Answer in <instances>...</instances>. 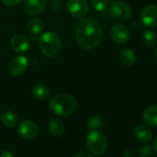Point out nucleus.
I'll return each instance as SVG.
<instances>
[{"label":"nucleus","mask_w":157,"mask_h":157,"mask_svg":"<svg viewBox=\"0 0 157 157\" xmlns=\"http://www.w3.org/2000/svg\"><path fill=\"white\" fill-rule=\"evenodd\" d=\"M33 95L38 100H46L50 97V91L47 86L44 84H36L32 90Z\"/></svg>","instance_id":"obj_17"},{"label":"nucleus","mask_w":157,"mask_h":157,"mask_svg":"<svg viewBox=\"0 0 157 157\" xmlns=\"http://www.w3.org/2000/svg\"><path fill=\"white\" fill-rule=\"evenodd\" d=\"M154 57H155V60L157 62V47L155 48V51H154Z\"/></svg>","instance_id":"obj_29"},{"label":"nucleus","mask_w":157,"mask_h":157,"mask_svg":"<svg viewBox=\"0 0 157 157\" xmlns=\"http://www.w3.org/2000/svg\"><path fill=\"white\" fill-rule=\"evenodd\" d=\"M109 12L114 20L124 22L131 17L132 10L128 4L119 0V1H116L112 4L109 9Z\"/></svg>","instance_id":"obj_5"},{"label":"nucleus","mask_w":157,"mask_h":157,"mask_svg":"<svg viewBox=\"0 0 157 157\" xmlns=\"http://www.w3.org/2000/svg\"><path fill=\"white\" fill-rule=\"evenodd\" d=\"M75 157H95V156L87 152H81V153H78Z\"/></svg>","instance_id":"obj_27"},{"label":"nucleus","mask_w":157,"mask_h":157,"mask_svg":"<svg viewBox=\"0 0 157 157\" xmlns=\"http://www.w3.org/2000/svg\"><path fill=\"white\" fill-rule=\"evenodd\" d=\"M0 120H1L2 124L5 125L6 127H15L18 123V117L16 114L10 111H6L4 112L1 116H0Z\"/></svg>","instance_id":"obj_19"},{"label":"nucleus","mask_w":157,"mask_h":157,"mask_svg":"<svg viewBox=\"0 0 157 157\" xmlns=\"http://www.w3.org/2000/svg\"><path fill=\"white\" fill-rule=\"evenodd\" d=\"M86 144L88 149L96 155H103L106 151L108 146L106 136L97 129H92L88 133Z\"/></svg>","instance_id":"obj_4"},{"label":"nucleus","mask_w":157,"mask_h":157,"mask_svg":"<svg viewBox=\"0 0 157 157\" xmlns=\"http://www.w3.org/2000/svg\"><path fill=\"white\" fill-rule=\"evenodd\" d=\"M10 45L11 48L17 53H25L30 48V42L24 35L17 34L11 38Z\"/></svg>","instance_id":"obj_12"},{"label":"nucleus","mask_w":157,"mask_h":157,"mask_svg":"<svg viewBox=\"0 0 157 157\" xmlns=\"http://www.w3.org/2000/svg\"><path fill=\"white\" fill-rule=\"evenodd\" d=\"M124 157H136V151L133 148H127L123 152Z\"/></svg>","instance_id":"obj_25"},{"label":"nucleus","mask_w":157,"mask_h":157,"mask_svg":"<svg viewBox=\"0 0 157 157\" xmlns=\"http://www.w3.org/2000/svg\"><path fill=\"white\" fill-rule=\"evenodd\" d=\"M140 157H150L152 153V147L149 144H142L138 149Z\"/></svg>","instance_id":"obj_23"},{"label":"nucleus","mask_w":157,"mask_h":157,"mask_svg":"<svg viewBox=\"0 0 157 157\" xmlns=\"http://www.w3.org/2000/svg\"><path fill=\"white\" fill-rule=\"evenodd\" d=\"M77 107L76 99L70 95L66 94H61L55 95L50 101V108L51 110L57 116L67 117L71 115Z\"/></svg>","instance_id":"obj_2"},{"label":"nucleus","mask_w":157,"mask_h":157,"mask_svg":"<svg viewBox=\"0 0 157 157\" xmlns=\"http://www.w3.org/2000/svg\"><path fill=\"white\" fill-rule=\"evenodd\" d=\"M27 28H28V30L32 33L38 34V33H41L44 31V22H43V21L41 19H39V18H33V19H31L28 21Z\"/></svg>","instance_id":"obj_20"},{"label":"nucleus","mask_w":157,"mask_h":157,"mask_svg":"<svg viewBox=\"0 0 157 157\" xmlns=\"http://www.w3.org/2000/svg\"><path fill=\"white\" fill-rule=\"evenodd\" d=\"M104 124V119L102 117L100 116H94L88 118L86 125L89 128L92 129H97L99 128H101Z\"/></svg>","instance_id":"obj_21"},{"label":"nucleus","mask_w":157,"mask_h":157,"mask_svg":"<svg viewBox=\"0 0 157 157\" xmlns=\"http://www.w3.org/2000/svg\"><path fill=\"white\" fill-rule=\"evenodd\" d=\"M110 36H111V39L117 44H124L128 41L129 30L126 25L122 23H117V24H115L111 28Z\"/></svg>","instance_id":"obj_8"},{"label":"nucleus","mask_w":157,"mask_h":157,"mask_svg":"<svg viewBox=\"0 0 157 157\" xmlns=\"http://www.w3.org/2000/svg\"><path fill=\"white\" fill-rule=\"evenodd\" d=\"M29 66V61L24 56H18L14 57L8 65V72L12 77H19L22 75Z\"/></svg>","instance_id":"obj_7"},{"label":"nucleus","mask_w":157,"mask_h":157,"mask_svg":"<svg viewBox=\"0 0 157 157\" xmlns=\"http://www.w3.org/2000/svg\"><path fill=\"white\" fill-rule=\"evenodd\" d=\"M141 41L144 45L148 47H152L157 43V34L155 32L150 29L145 30L141 33Z\"/></svg>","instance_id":"obj_18"},{"label":"nucleus","mask_w":157,"mask_h":157,"mask_svg":"<svg viewBox=\"0 0 157 157\" xmlns=\"http://www.w3.org/2000/svg\"><path fill=\"white\" fill-rule=\"evenodd\" d=\"M18 132L22 138L26 140H33L38 135L39 129L34 122L31 120H25L20 124L18 128Z\"/></svg>","instance_id":"obj_10"},{"label":"nucleus","mask_w":157,"mask_h":157,"mask_svg":"<svg viewBox=\"0 0 157 157\" xmlns=\"http://www.w3.org/2000/svg\"><path fill=\"white\" fill-rule=\"evenodd\" d=\"M66 9L72 17L82 18L87 14L89 5L86 0H67Z\"/></svg>","instance_id":"obj_6"},{"label":"nucleus","mask_w":157,"mask_h":157,"mask_svg":"<svg viewBox=\"0 0 157 157\" xmlns=\"http://www.w3.org/2000/svg\"><path fill=\"white\" fill-rule=\"evenodd\" d=\"M143 122L150 127H157V105L147 107L142 114Z\"/></svg>","instance_id":"obj_13"},{"label":"nucleus","mask_w":157,"mask_h":157,"mask_svg":"<svg viewBox=\"0 0 157 157\" xmlns=\"http://www.w3.org/2000/svg\"><path fill=\"white\" fill-rule=\"evenodd\" d=\"M46 5V0H25L24 11L29 16H36L45 10Z\"/></svg>","instance_id":"obj_11"},{"label":"nucleus","mask_w":157,"mask_h":157,"mask_svg":"<svg viewBox=\"0 0 157 157\" xmlns=\"http://www.w3.org/2000/svg\"><path fill=\"white\" fill-rule=\"evenodd\" d=\"M92 6L94 9V10L98 12H104L108 8L109 1L108 0H93Z\"/></svg>","instance_id":"obj_22"},{"label":"nucleus","mask_w":157,"mask_h":157,"mask_svg":"<svg viewBox=\"0 0 157 157\" xmlns=\"http://www.w3.org/2000/svg\"><path fill=\"white\" fill-rule=\"evenodd\" d=\"M141 21L150 28L157 27V6L150 4L143 8L141 11Z\"/></svg>","instance_id":"obj_9"},{"label":"nucleus","mask_w":157,"mask_h":157,"mask_svg":"<svg viewBox=\"0 0 157 157\" xmlns=\"http://www.w3.org/2000/svg\"><path fill=\"white\" fill-rule=\"evenodd\" d=\"M22 1L23 0H1V2L3 4H5L6 6H9V7H13V6L19 5Z\"/></svg>","instance_id":"obj_24"},{"label":"nucleus","mask_w":157,"mask_h":157,"mask_svg":"<svg viewBox=\"0 0 157 157\" xmlns=\"http://www.w3.org/2000/svg\"><path fill=\"white\" fill-rule=\"evenodd\" d=\"M39 46L44 56L50 58L57 56L62 47L59 36L53 32H46L40 37Z\"/></svg>","instance_id":"obj_3"},{"label":"nucleus","mask_w":157,"mask_h":157,"mask_svg":"<svg viewBox=\"0 0 157 157\" xmlns=\"http://www.w3.org/2000/svg\"><path fill=\"white\" fill-rule=\"evenodd\" d=\"M0 157H15V156L10 151H3L0 152Z\"/></svg>","instance_id":"obj_26"},{"label":"nucleus","mask_w":157,"mask_h":157,"mask_svg":"<svg viewBox=\"0 0 157 157\" xmlns=\"http://www.w3.org/2000/svg\"><path fill=\"white\" fill-rule=\"evenodd\" d=\"M134 134H135V137L142 142H149L152 138V131L146 124L138 125L135 128Z\"/></svg>","instance_id":"obj_14"},{"label":"nucleus","mask_w":157,"mask_h":157,"mask_svg":"<svg viewBox=\"0 0 157 157\" xmlns=\"http://www.w3.org/2000/svg\"><path fill=\"white\" fill-rule=\"evenodd\" d=\"M119 59L126 67H131L135 64L136 56L134 52L129 48H123L119 53Z\"/></svg>","instance_id":"obj_15"},{"label":"nucleus","mask_w":157,"mask_h":157,"mask_svg":"<svg viewBox=\"0 0 157 157\" xmlns=\"http://www.w3.org/2000/svg\"><path fill=\"white\" fill-rule=\"evenodd\" d=\"M152 146H153V149L157 151V137L153 140V143H152Z\"/></svg>","instance_id":"obj_28"},{"label":"nucleus","mask_w":157,"mask_h":157,"mask_svg":"<svg viewBox=\"0 0 157 157\" xmlns=\"http://www.w3.org/2000/svg\"><path fill=\"white\" fill-rule=\"evenodd\" d=\"M48 128L51 134H53L56 137H60L65 133L66 130V127L65 124L57 118H54L51 119L48 125Z\"/></svg>","instance_id":"obj_16"},{"label":"nucleus","mask_w":157,"mask_h":157,"mask_svg":"<svg viewBox=\"0 0 157 157\" xmlns=\"http://www.w3.org/2000/svg\"><path fill=\"white\" fill-rule=\"evenodd\" d=\"M103 39V30L97 20L92 17L83 18L78 22L76 40L83 49H93L99 45Z\"/></svg>","instance_id":"obj_1"}]
</instances>
